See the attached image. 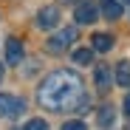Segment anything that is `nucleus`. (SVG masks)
<instances>
[{
  "label": "nucleus",
  "instance_id": "f03ea898",
  "mask_svg": "<svg viewBox=\"0 0 130 130\" xmlns=\"http://www.w3.org/2000/svg\"><path fill=\"white\" fill-rule=\"evenodd\" d=\"M74 40H76V28H74V26H68V28L57 31V34L45 42V48H48V54H59V51H65V48H68Z\"/></svg>",
  "mask_w": 130,
  "mask_h": 130
},
{
  "label": "nucleus",
  "instance_id": "2eb2a0df",
  "mask_svg": "<svg viewBox=\"0 0 130 130\" xmlns=\"http://www.w3.org/2000/svg\"><path fill=\"white\" fill-rule=\"evenodd\" d=\"M74 110H76V113H85V110H91V102H88V99L82 96V99H79V105L74 107Z\"/></svg>",
  "mask_w": 130,
  "mask_h": 130
},
{
  "label": "nucleus",
  "instance_id": "f8f14e48",
  "mask_svg": "<svg viewBox=\"0 0 130 130\" xmlns=\"http://www.w3.org/2000/svg\"><path fill=\"white\" fill-rule=\"evenodd\" d=\"M71 59H74L76 65H91V62H93V48H76Z\"/></svg>",
  "mask_w": 130,
  "mask_h": 130
},
{
  "label": "nucleus",
  "instance_id": "ddd939ff",
  "mask_svg": "<svg viewBox=\"0 0 130 130\" xmlns=\"http://www.w3.org/2000/svg\"><path fill=\"white\" fill-rule=\"evenodd\" d=\"M26 130H48V122L45 119H28L26 122Z\"/></svg>",
  "mask_w": 130,
  "mask_h": 130
},
{
  "label": "nucleus",
  "instance_id": "1a4fd4ad",
  "mask_svg": "<svg viewBox=\"0 0 130 130\" xmlns=\"http://www.w3.org/2000/svg\"><path fill=\"white\" fill-rule=\"evenodd\" d=\"M91 48H93V51H99V54L110 51V48H113V37H110V34H105V31L93 34V42H91Z\"/></svg>",
  "mask_w": 130,
  "mask_h": 130
},
{
  "label": "nucleus",
  "instance_id": "a211bd4d",
  "mask_svg": "<svg viewBox=\"0 0 130 130\" xmlns=\"http://www.w3.org/2000/svg\"><path fill=\"white\" fill-rule=\"evenodd\" d=\"M0 82H3V65H0Z\"/></svg>",
  "mask_w": 130,
  "mask_h": 130
},
{
  "label": "nucleus",
  "instance_id": "39448f33",
  "mask_svg": "<svg viewBox=\"0 0 130 130\" xmlns=\"http://www.w3.org/2000/svg\"><path fill=\"white\" fill-rule=\"evenodd\" d=\"M96 6L91 3V0H82V3L74 9V20H76V23L79 26H88V23H93V20H96Z\"/></svg>",
  "mask_w": 130,
  "mask_h": 130
},
{
  "label": "nucleus",
  "instance_id": "20e7f679",
  "mask_svg": "<svg viewBox=\"0 0 130 130\" xmlns=\"http://www.w3.org/2000/svg\"><path fill=\"white\" fill-rule=\"evenodd\" d=\"M93 79H96V88H99V91H107V88L113 85V79H116V71H113L107 62H96Z\"/></svg>",
  "mask_w": 130,
  "mask_h": 130
},
{
  "label": "nucleus",
  "instance_id": "f257e3e1",
  "mask_svg": "<svg viewBox=\"0 0 130 130\" xmlns=\"http://www.w3.org/2000/svg\"><path fill=\"white\" fill-rule=\"evenodd\" d=\"M37 99L48 110H65V107H76L82 99V79L76 71H54L42 79L37 88Z\"/></svg>",
  "mask_w": 130,
  "mask_h": 130
},
{
  "label": "nucleus",
  "instance_id": "6e6552de",
  "mask_svg": "<svg viewBox=\"0 0 130 130\" xmlns=\"http://www.w3.org/2000/svg\"><path fill=\"white\" fill-rule=\"evenodd\" d=\"M116 85H122V88H130V59H122L116 62Z\"/></svg>",
  "mask_w": 130,
  "mask_h": 130
},
{
  "label": "nucleus",
  "instance_id": "9d476101",
  "mask_svg": "<svg viewBox=\"0 0 130 130\" xmlns=\"http://www.w3.org/2000/svg\"><path fill=\"white\" fill-rule=\"evenodd\" d=\"M96 122H99L102 127H110V124L116 122V107H113V105H102L99 113H96Z\"/></svg>",
  "mask_w": 130,
  "mask_h": 130
},
{
  "label": "nucleus",
  "instance_id": "6ab92c4d",
  "mask_svg": "<svg viewBox=\"0 0 130 130\" xmlns=\"http://www.w3.org/2000/svg\"><path fill=\"white\" fill-rule=\"evenodd\" d=\"M11 130H26V127H11Z\"/></svg>",
  "mask_w": 130,
  "mask_h": 130
},
{
  "label": "nucleus",
  "instance_id": "423d86ee",
  "mask_svg": "<svg viewBox=\"0 0 130 130\" xmlns=\"http://www.w3.org/2000/svg\"><path fill=\"white\" fill-rule=\"evenodd\" d=\"M57 23H59V11H57V6L40 9V14H37V26H40V28L51 31V28H57Z\"/></svg>",
  "mask_w": 130,
  "mask_h": 130
},
{
  "label": "nucleus",
  "instance_id": "0eeeda50",
  "mask_svg": "<svg viewBox=\"0 0 130 130\" xmlns=\"http://www.w3.org/2000/svg\"><path fill=\"white\" fill-rule=\"evenodd\" d=\"M6 62L9 65H20L23 62V40H17V37L6 40Z\"/></svg>",
  "mask_w": 130,
  "mask_h": 130
},
{
  "label": "nucleus",
  "instance_id": "9b49d317",
  "mask_svg": "<svg viewBox=\"0 0 130 130\" xmlns=\"http://www.w3.org/2000/svg\"><path fill=\"white\" fill-rule=\"evenodd\" d=\"M122 3H119V0H105V3H102V14L107 17V20H119L122 17Z\"/></svg>",
  "mask_w": 130,
  "mask_h": 130
},
{
  "label": "nucleus",
  "instance_id": "4468645a",
  "mask_svg": "<svg viewBox=\"0 0 130 130\" xmlns=\"http://www.w3.org/2000/svg\"><path fill=\"white\" fill-rule=\"evenodd\" d=\"M62 130H88V127H85L82 119H71V122H65V124H62Z\"/></svg>",
  "mask_w": 130,
  "mask_h": 130
},
{
  "label": "nucleus",
  "instance_id": "7ed1b4c3",
  "mask_svg": "<svg viewBox=\"0 0 130 130\" xmlns=\"http://www.w3.org/2000/svg\"><path fill=\"white\" fill-rule=\"evenodd\" d=\"M23 110H26V102H23V99L9 96V93H0V116L14 119V116H20Z\"/></svg>",
  "mask_w": 130,
  "mask_h": 130
},
{
  "label": "nucleus",
  "instance_id": "f3484780",
  "mask_svg": "<svg viewBox=\"0 0 130 130\" xmlns=\"http://www.w3.org/2000/svg\"><path fill=\"white\" fill-rule=\"evenodd\" d=\"M62 3H76V6H79V3H82V0H62Z\"/></svg>",
  "mask_w": 130,
  "mask_h": 130
},
{
  "label": "nucleus",
  "instance_id": "dca6fc26",
  "mask_svg": "<svg viewBox=\"0 0 130 130\" xmlns=\"http://www.w3.org/2000/svg\"><path fill=\"white\" fill-rule=\"evenodd\" d=\"M122 107H124V113H127V116H130V93H127V96H124V102H122Z\"/></svg>",
  "mask_w": 130,
  "mask_h": 130
}]
</instances>
